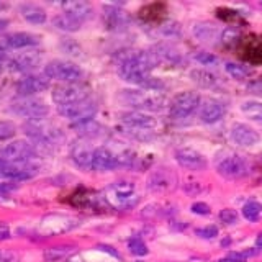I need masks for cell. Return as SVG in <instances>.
<instances>
[{
  "label": "cell",
  "instance_id": "cell-3",
  "mask_svg": "<svg viewBox=\"0 0 262 262\" xmlns=\"http://www.w3.org/2000/svg\"><path fill=\"white\" fill-rule=\"evenodd\" d=\"M25 135L33 139L38 146H51L62 139V131L45 120H31L23 125Z\"/></svg>",
  "mask_w": 262,
  "mask_h": 262
},
{
  "label": "cell",
  "instance_id": "cell-7",
  "mask_svg": "<svg viewBox=\"0 0 262 262\" xmlns=\"http://www.w3.org/2000/svg\"><path fill=\"white\" fill-rule=\"evenodd\" d=\"M200 103L202 100L199 94L185 90V92H180L179 95L172 98V102L169 105V115H170V118H174V120L188 118L195 110H199Z\"/></svg>",
  "mask_w": 262,
  "mask_h": 262
},
{
  "label": "cell",
  "instance_id": "cell-27",
  "mask_svg": "<svg viewBox=\"0 0 262 262\" xmlns=\"http://www.w3.org/2000/svg\"><path fill=\"white\" fill-rule=\"evenodd\" d=\"M195 36L200 41H211L218 38V30L215 28V25L211 23H199L193 28Z\"/></svg>",
  "mask_w": 262,
  "mask_h": 262
},
{
  "label": "cell",
  "instance_id": "cell-26",
  "mask_svg": "<svg viewBox=\"0 0 262 262\" xmlns=\"http://www.w3.org/2000/svg\"><path fill=\"white\" fill-rule=\"evenodd\" d=\"M151 51L156 54V57H158L159 64L161 62H167V64H176L180 61V54L176 51L174 48H170L167 45H158L154 49H151Z\"/></svg>",
  "mask_w": 262,
  "mask_h": 262
},
{
  "label": "cell",
  "instance_id": "cell-25",
  "mask_svg": "<svg viewBox=\"0 0 262 262\" xmlns=\"http://www.w3.org/2000/svg\"><path fill=\"white\" fill-rule=\"evenodd\" d=\"M53 23H54V27L56 28H59L62 31H79L80 27H82V21H79L77 18H74V16L68 15V13H59V15H56L54 18H53Z\"/></svg>",
  "mask_w": 262,
  "mask_h": 262
},
{
  "label": "cell",
  "instance_id": "cell-15",
  "mask_svg": "<svg viewBox=\"0 0 262 262\" xmlns=\"http://www.w3.org/2000/svg\"><path fill=\"white\" fill-rule=\"evenodd\" d=\"M231 139L236 144L249 147V146L257 144L260 141V136L252 126L244 125V123H234L231 126Z\"/></svg>",
  "mask_w": 262,
  "mask_h": 262
},
{
  "label": "cell",
  "instance_id": "cell-9",
  "mask_svg": "<svg viewBox=\"0 0 262 262\" xmlns=\"http://www.w3.org/2000/svg\"><path fill=\"white\" fill-rule=\"evenodd\" d=\"M38 144L23 141V139H16L0 147V158L10 162H28L30 159L38 156Z\"/></svg>",
  "mask_w": 262,
  "mask_h": 262
},
{
  "label": "cell",
  "instance_id": "cell-21",
  "mask_svg": "<svg viewBox=\"0 0 262 262\" xmlns=\"http://www.w3.org/2000/svg\"><path fill=\"white\" fill-rule=\"evenodd\" d=\"M61 7H62L64 13H68V15L74 16V18H77V20L82 21V23H84L85 20H89L90 16H92V13H94V10H92V7H90V4H87V2H80V0L64 2Z\"/></svg>",
  "mask_w": 262,
  "mask_h": 262
},
{
  "label": "cell",
  "instance_id": "cell-14",
  "mask_svg": "<svg viewBox=\"0 0 262 262\" xmlns=\"http://www.w3.org/2000/svg\"><path fill=\"white\" fill-rule=\"evenodd\" d=\"M176 161L188 170H202L207 167V158L192 147H182L176 152Z\"/></svg>",
  "mask_w": 262,
  "mask_h": 262
},
{
  "label": "cell",
  "instance_id": "cell-29",
  "mask_svg": "<svg viewBox=\"0 0 262 262\" xmlns=\"http://www.w3.org/2000/svg\"><path fill=\"white\" fill-rule=\"evenodd\" d=\"M72 252L74 249L69 248V246H57V248H49L45 252V259L48 262H59V260H64L66 257H69Z\"/></svg>",
  "mask_w": 262,
  "mask_h": 262
},
{
  "label": "cell",
  "instance_id": "cell-18",
  "mask_svg": "<svg viewBox=\"0 0 262 262\" xmlns=\"http://www.w3.org/2000/svg\"><path fill=\"white\" fill-rule=\"evenodd\" d=\"M115 167H118L117 156H115L110 149H106V147H95L94 159H92V170L106 172Z\"/></svg>",
  "mask_w": 262,
  "mask_h": 262
},
{
  "label": "cell",
  "instance_id": "cell-22",
  "mask_svg": "<svg viewBox=\"0 0 262 262\" xmlns=\"http://www.w3.org/2000/svg\"><path fill=\"white\" fill-rule=\"evenodd\" d=\"M20 15L31 25H43L46 21V12L45 8L35 4H21L18 7Z\"/></svg>",
  "mask_w": 262,
  "mask_h": 262
},
{
  "label": "cell",
  "instance_id": "cell-24",
  "mask_svg": "<svg viewBox=\"0 0 262 262\" xmlns=\"http://www.w3.org/2000/svg\"><path fill=\"white\" fill-rule=\"evenodd\" d=\"M72 128L76 129L77 135L84 136V138H97V136L102 135V129H103V126L100 125V123H97L95 120L76 123V125H72Z\"/></svg>",
  "mask_w": 262,
  "mask_h": 262
},
{
  "label": "cell",
  "instance_id": "cell-28",
  "mask_svg": "<svg viewBox=\"0 0 262 262\" xmlns=\"http://www.w3.org/2000/svg\"><path fill=\"white\" fill-rule=\"evenodd\" d=\"M241 112H243L248 118H251V120H254V121L262 123V102H257V100L244 102V103L241 105Z\"/></svg>",
  "mask_w": 262,
  "mask_h": 262
},
{
  "label": "cell",
  "instance_id": "cell-41",
  "mask_svg": "<svg viewBox=\"0 0 262 262\" xmlns=\"http://www.w3.org/2000/svg\"><path fill=\"white\" fill-rule=\"evenodd\" d=\"M0 262H20L18 256L12 251L7 249H0Z\"/></svg>",
  "mask_w": 262,
  "mask_h": 262
},
{
  "label": "cell",
  "instance_id": "cell-17",
  "mask_svg": "<svg viewBox=\"0 0 262 262\" xmlns=\"http://www.w3.org/2000/svg\"><path fill=\"white\" fill-rule=\"evenodd\" d=\"M121 121L131 129H151L156 125V120L144 112H126L121 115Z\"/></svg>",
  "mask_w": 262,
  "mask_h": 262
},
{
  "label": "cell",
  "instance_id": "cell-44",
  "mask_svg": "<svg viewBox=\"0 0 262 262\" xmlns=\"http://www.w3.org/2000/svg\"><path fill=\"white\" fill-rule=\"evenodd\" d=\"M16 187V184H0V192H12Z\"/></svg>",
  "mask_w": 262,
  "mask_h": 262
},
{
  "label": "cell",
  "instance_id": "cell-13",
  "mask_svg": "<svg viewBox=\"0 0 262 262\" xmlns=\"http://www.w3.org/2000/svg\"><path fill=\"white\" fill-rule=\"evenodd\" d=\"M49 89V79L46 76H27L15 84V90L20 97H33Z\"/></svg>",
  "mask_w": 262,
  "mask_h": 262
},
{
  "label": "cell",
  "instance_id": "cell-38",
  "mask_svg": "<svg viewBox=\"0 0 262 262\" xmlns=\"http://www.w3.org/2000/svg\"><path fill=\"white\" fill-rule=\"evenodd\" d=\"M195 61L200 62L202 66H216L220 59L211 53H196L195 54Z\"/></svg>",
  "mask_w": 262,
  "mask_h": 262
},
{
  "label": "cell",
  "instance_id": "cell-37",
  "mask_svg": "<svg viewBox=\"0 0 262 262\" xmlns=\"http://www.w3.org/2000/svg\"><path fill=\"white\" fill-rule=\"evenodd\" d=\"M220 221L225 225H236L237 223V213L233 208H225L220 211Z\"/></svg>",
  "mask_w": 262,
  "mask_h": 262
},
{
  "label": "cell",
  "instance_id": "cell-49",
  "mask_svg": "<svg viewBox=\"0 0 262 262\" xmlns=\"http://www.w3.org/2000/svg\"><path fill=\"white\" fill-rule=\"evenodd\" d=\"M8 5L7 4H4V2H0V10H5V8H7Z\"/></svg>",
  "mask_w": 262,
  "mask_h": 262
},
{
  "label": "cell",
  "instance_id": "cell-39",
  "mask_svg": "<svg viewBox=\"0 0 262 262\" xmlns=\"http://www.w3.org/2000/svg\"><path fill=\"white\" fill-rule=\"evenodd\" d=\"M195 234L202 237V239H213V237L218 236V228L216 226H205V228H199L195 231Z\"/></svg>",
  "mask_w": 262,
  "mask_h": 262
},
{
  "label": "cell",
  "instance_id": "cell-36",
  "mask_svg": "<svg viewBox=\"0 0 262 262\" xmlns=\"http://www.w3.org/2000/svg\"><path fill=\"white\" fill-rule=\"evenodd\" d=\"M221 39L225 45H234L239 39V30L234 27H228L223 33H221Z\"/></svg>",
  "mask_w": 262,
  "mask_h": 262
},
{
  "label": "cell",
  "instance_id": "cell-40",
  "mask_svg": "<svg viewBox=\"0 0 262 262\" xmlns=\"http://www.w3.org/2000/svg\"><path fill=\"white\" fill-rule=\"evenodd\" d=\"M190 210H192V213H195V215H200V216H207V215H210V213H211L210 207H208L207 203H203V202L193 203L192 207H190Z\"/></svg>",
  "mask_w": 262,
  "mask_h": 262
},
{
  "label": "cell",
  "instance_id": "cell-34",
  "mask_svg": "<svg viewBox=\"0 0 262 262\" xmlns=\"http://www.w3.org/2000/svg\"><path fill=\"white\" fill-rule=\"evenodd\" d=\"M128 248H129L131 254H135V256H146V254L149 252L144 241L139 239V237H131L129 243H128Z\"/></svg>",
  "mask_w": 262,
  "mask_h": 262
},
{
  "label": "cell",
  "instance_id": "cell-51",
  "mask_svg": "<svg viewBox=\"0 0 262 262\" xmlns=\"http://www.w3.org/2000/svg\"><path fill=\"white\" fill-rule=\"evenodd\" d=\"M260 5H262V2H260Z\"/></svg>",
  "mask_w": 262,
  "mask_h": 262
},
{
  "label": "cell",
  "instance_id": "cell-48",
  "mask_svg": "<svg viewBox=\"0 0 262 262\" xmlns=\"http://www.w3.org/2000/svg\"><path fill=\"white\" fill-rule=\"evenodd\" d=\"M256 246H257L259 249H262V233L256 237Z\"/></svg>",
  "mask_w": 262,
  "mask_h": 262
},
{
  "label": "cell",
  "instance_id": "cell-8",
  "mask_svg": "<svg viewBox=\"0 0 262 262\" xmlns=\"http://www.w3.org/2000/svg\"><path fill=\"white\" fill-rule=\"evenodd\" d=\"M97 102L94 98H85V100L77 102V103H71V105H61L57 106V113L64 118H69L72 121V125L76 123H82L87 120H94L95 113H97Z\"/></svg>",
  "mask_w": 262,
  "mask_h": 262
},
{
  "label": "cell",
  "instance_id": "cell-16",
  "mask_svg": "<svg viewBox=\"0 0 262 262\" xmlns=\"http://www.w3.org/2000/svg\"><path fill=\"white\" fill-rule=\"evenodd\" d=\"M39 43V38L36 35H31L27 31H18V33H12V35H7L0 45L5 49L12 51V49H25V48H33Z\"/></svg>",
  "mask_w": 262,
  "mask_h": 262
},
{
  "label": "cell",
  "instance_id": "cell-12",
  "mask_svg": "<svg viewBox=\"0 0 262 262\" xmlns=\"http://www.w3.org/2000/svg\"><path fill=\"white\" fill-rule=\"evenodd\" d=\"M226 115V103L218 98H205L199 106V117L207 125L220 121Z\"/></svg>",
  "mask_w": 262,
  "mask_h": 262
},
{
  "label": "cell",
  "instance_id": "cell-23",
  "mask_svg": "<svg viewBox=\"0 0 262 262\" xmlns=\"http://www.w3.org/2000/svg\"><path fill=\"white\" fill-rule=\"evenodd\" d=\"M190 79L203 89H213L220 84V77L205 69H193L190 72Z\"/></svg>",
  "mask_w": 262,
  "mask_h": 262
},
{
  "label": "cell",
  "instance_id": "cell-4",
  "mask_svg": "<svg viewBox=\"0 0 262 262\" xmlns=\"http://www.w3.org/2000/svg\"><path fill=\"white\" fill-rule=\"evenodd\" d=\"M10 112L21 118L31 120H45L49 113V106L41 98L35 97H18L10 103Z\"/></svg>",
  "mask_w": 262,
  "mask_h": 262
},
{
  "label": "cell",
  "instance_id": "cell-35",
  "mask_svg": "<svg viewBox=\"0 0 262 262\" xmlns=\"http://www.w3.org/2000/svg\"><path fill=\"white\" fill-rule=\"evenodd\" d=\"M159 31L164 36H179L182 28H180V23H177V21H167L159 28Z\"/></svg>",
  "mask_w": 262,
  "mask_h": 262
},
{
  "label": "cell",
  "instance_id": "cell-46",
  "mask_svg": "<svg viewBox=\"0 0 262 262\" xmlns=\"http://www.w3.org/2000/svg\"><path fill=\"white\" fill-rule=\"evenodd\" d=\"M218 262H243V260H239V259H234V257H229V256H226L225 259H220Z\"/></svg>",
  "mask_w": 262,
  "mask_h": 262
},
{
  "label": "cell",
  "instance_id": "cell-20",
  "mask_svg": "<svg viewBox=\"0 0 262 262\" xmlns=\"http://www.w3.org/2000/svg\"><path fill=\"white\" fill-rule=\"evenodd\" d=\"M94 151L89 144H84V143H80V144H76L72 147V151H71V158L74 161V164H76L77 167L80 169H92V159H94Z\"/></svg>",
  "mask_w": 262,
  "mask_h": 262
},
{
  "label": "cell",
  "instance_id": "cell-50",
  "mask_svg": "<svg viewBox=\"0 0 262 262\" xmlns=\"http://www.w3.org/2000/svg\"><path fill=\"white\" fill-rule=\"evenodd\" d=\"M4 68H5V64H4L2 61H0V74H2V72H4Z\"/></svg>",
  "mask_w": 262,
  "mask_h": 262
},
{
  "label": "cell",
  "instance_id": "cell-19",
  "mask_svg": "<svg viewBox=\"0 0 262 262\" xmlns=\"http://www.w3.org/2000/svg\"><path fill=\"white\" fill-rule=\"evenodd\" d=\"M103 20L110 30L128 28V25L131 21L129 15L126 12H123L121 8H117V7H105L103 8Z\"/></svg>",
  "mask_w": 262,
  "mask_h": 262
},
{
  "label": "cell",
  "instance_id": "cell-2",
  "mask_svg": "<svg viewBox=\"0 0 262 262\" xmlns=\"http://www.w3.org/2000/svg\"><path fill=\"white\" fill-rule=\"evenodd\" d=\"M121 103L129 105L138 112H161L164 108V98L156 92H144V90L126 89L118 94Z\"/></svg>",
  "mask_w": 262,
  "mask_h": 262
},
{
  "label": "cell",
  "instance_id": "cell-10",
  "mask_svg": "<svg viewBox=\"0 0 262 262\" xmlns=\"http://www.w3.org/2000/svg\"><path fill=\"white\" fill-rule=\"evenodd\" d=\"M216 170L226 179H241L249 174L251 166L246 158L239 154H226L225 158H221L216 162Z\"/></svg>",
  "mask_w": 262,
  "mask_h": 262
},
{
  "label": "cell",
  "instance_id": "cell-42",
  "mask_svg": "<svg viewBox=\"0 0 262 262\" xmlns=\"http://www.w3.org/2000/svg\"><path fill=\"white\" fill-rule=\"evenodd\" d=\"M248 90L251 94H262V79L251 80L248 84Z\"/></svg>",
  "mask_w": 262,
  "mask_h": 262
},
{
  "label": "cell",
  "instance_id": "cell-43",
  "mask_svg": "<svg viewBox=\"0 0 262 262\" xmlns=\"http://www.w3.org/2000/svg\"><path fill=\"white\" fill-rule=\"evenodd\" d=\"M10 237V229L5 225H0V241H5Z\"/></svg>",
  "mask_w": 262,
  "mask_h": 262
},
{
  "label": "cell",
  "instance_id": "cell-30",
  "mask_svg": "<svg viewBox=\"0 0 262 262\" xmlns=\"http://www.w3.org/2000/svg\"><path fill=\"white\" fill-rule=\"evenodd\" d=\"M225 69H226V72L229 74V76H231L233 79H237V80L249 77L252 74L251 68H248V66H244V64H237V62H226Z\"/></svg>",
  "mask_w": 262,
  "mask_h": 262
},
{
  "label": "cell",
  "instance_id": "cell-32",
  "mask_svg": "<svg viewBox=\"0 0 262 262\" xmlns=\"http://www.w3.org/2000/svg\"><path fill=\"white\" fill-rule=\"evenodd\" d=\"M262 213V205L259 202H248L243 207V216L248 221H257Z\"/></svg>",
  "mask_w": 262,
  "mask_h": 262
},
{
  "label": "cell",
  "instance_id": "cell-11",
  "mask_svg": "<svg viewBox=\"0 0 262 262\" xmlns=\"http://www.w3.org/2000/svg\"><path fill=\"white\" fill-rule=\"evenodd\" d=\"M41 61H43V53L38 51V49H28V51L12 56L8 59L7 66L16 72H30L33 69H36L41 64Z\"/></svg>",
  "mask_w": 262,
  "mask_h": 262
},
{
  "label": "cell",
  "instance_id": "cell-1",
  "mask_svg": "<svg viewBox=\"0 0 262 262\" xmlns=\"http://www.w3.org/2000/svg\"><path fill=\"white\" fill-rule=\"evenodd\" d=\"M158 66L159 61L152 51H128L121 54L118 61V76L129 84L144 89L151 79L149 72Z\"/></svg>",
  "mask_w": 262,
  "mask_h": 262
},
{
  "label": "cell",
  "instance_id": "cell-31",
  "mask_svg": "<svg viewBox=\"0 0 262 262\" xmlns=\"http://www.w3.org/2000/svg\"><path fill=\"white\" fill-rule=\"evenodd\" d=\"M133 184H129V182H117V184H113L112 188H110V192H113V196L117 200L120 202H126L131 195H133Z\"/></svg>",
  "mask_w": 262,
  "mask_h": 262
},
{
  "label": "cell",
  "instance_id": "cell-33",
  "mask_svg": "<svg viewBox=\"0 0 262 262\" xmlns=\"http://www.w3.org/2000/svg\"><path fill=\"white\" fill-rule=\"evenodd\" d=\"M16 135V126L8 120H0V141L12 139Z\"/></svg>",
  "mask_w": 262,
  "mask_h": 262
},
{
  "label": "cell",
  "instance_id": "cell-45",
  "mask_svg": "<svg viewBox=\"0 0 262 262\" xmlns=\"http://www.w3.org/2000/svg\"><path fill=\"white\" fill-rule=\"evenodd\" d=\"M100 249H102V251H106V252L112 254V256H115V257H120V256H118V252H117V251H113L112 248H108V246H100Z\"/></svg>",
  "mask_w": 262,
  "mask_h": 262
},
{
  "label": "cell",
  "instance_id": "cell-5",
  "mask_svg": "<svg viewBox=\"0 0 262 262\" xmlns=\"http://www.w3.org/2000/svg\"><path fill=\"white\" fill-rule=\"evenodd\" d=\"M45 76L48 79L59 80L62 84H74L82 79V69L74 62L54 59L45 66Z\"/></svg>",
  "mask_w": 262,
  "mask_h": 262
},
{
  "label": "cell",
  "instance_id": "cell-6",
  "mask_svg": "<svg viewBox=\"0 0 262 262\" xmlns=\"http://www.w3.org/2000/svg\"><path fill=\"white\" fill-rule=\"evenodd\" d=\"M53 102L61 106V105H71L85 100L90 97V90L85 84L80 82H74V84H59L53 89L51 92Z\"/></svg>",
  "mask_w": 262,
  "mask_h": 262
},
{
  "label": "cell",
  "instance_id": "cell-47",
  "mask_svg": "<svg viewBox=\"0 0 262 262\" xmlns=\"http://www.w3.org/2000/svg\"><path fill=\"white\" fill-rule=\"evenodd\" d=\"M7 27H8V21H7V20H4V18H0V31H4Z\"/></svg>",
  "mask_w": 262,
  "mask_h": 262
}]
</instances>
